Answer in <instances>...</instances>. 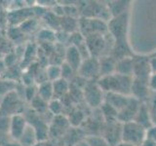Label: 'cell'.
I'll return each mask as SVG.
<instances>
[{
    "label": "cell",
    "instance_id": "cell-1",
    "mask_svg": "<svg viewBox=\"0 0 156 146\" xmlns=\"http://www.w3.org/2000/svg\"><path fill=\"white\" fill-rule=\"evenodd\" d=\"M97 83L105 94H118L123 96H131V88L133 77L123 76L117 73L100 77Z\"/></svg>",
    "mask_w": 156,
    "mask_h": 146
},
{
    "label": "cell",
    "instance_id": "cell-2",
    "mask_svg": "<svg viewBox=\"0 0 156 146\" xmlns=\"http://www.w3.org/2000/svg\"><path fill=\"white\" fill-rule=\"evenodd\" d=\"M146 130L135 121L127 122L122 124L121 141L140 146L145 139Z\"/></svg>",
    "mask_w": 156,
    "mask_h": 146
},
{
    "label": "cell",
    "instance_id": "cell-3",
    "mask_svg": "<svg viewBox=\"0 0 156 146\" xmlns=\"http://www.w3.org/2000/svg\"><path fill=\"white\" fill-rule=\"evenodd\" d=\"M108 34L115 42L127 41V30H128V14L125 13L120 16L111 18L107 22Z\"/></svg>",
    "mask_w": 156,
    "mask_h": 146
},
{
    "label": "cell",
    "instance_id": "cell-4",
    "mask_svg": "<svg viewBox=\"0 0 156 146\" xmlns=\"http://www.w3.org/2000/svg\"><path fill=\"white\" fill-rule=\"evenodd\" d=\"M83 99L85 100L87 105L92 108L101 107L105 102V94L94 81H87L83 88Z\"/></svg>",
    "mask_w": 156,
    "mask_h": 146
},
{
    "label": "cell",
    "instance_id": "cell-5",
    "mask_svg": "<svg viewBox=\"0 0 156 146\" xmlns=\"http://www.w3.org/2000/svg\"><path fill=\"white\" fill-rule=\"evenodd\" d=\"M23 99L18 94L17 91L10 92L0 102V116L12 117L16 114H22L23 110Z\"/></svg>",
    "mask_w": 156,
    "mask_h": 146
},
{
    "label": "cell",
    "instance_id": "cell-6",
    "mask_svg": "<svg viewBox=\"0 0 156 146\" xmlns=\"http://www.w3.org/2000/svg\"><path fill=\"white\" fill-rule=\"evenodd\" d=\"M107 34H105V35L104 34H91L85 37L88 50L92 57L100 58L105 56V52L106 48H108L107 47V43H108V40H107L108 36H106Z\"/></svg>",
    "mask_w": 156,
    "mask_h": 146
},
{
    "label": "cell",
    "instance_id": "cell-7",
    "mask_svg": "<svg viewBox=\"0 0 156 146\" xmlns=\"http://www.w3.org/2000/svg\"><path fill=\"white\" fill-rule=\"evenodd\" d=\"M77 74L86 81H93L96 78H100V62L99 58L88 57L83 60Z\"/></svg>",
    "mask_w": 156,
    "mask_h": 146
},
{
    "label": "cell",
    "instance_id": "cell-8",
    "mask_svg": "<svg viewBox=\"0 0 156 146\" xmlns=\"http://www.w3.org/2000/svg\"><path fill=\"white\" fill-rule=\"evenodd\" d=\"M33 17H35V14H34L32 7L7 11V21L9 26H20L27 19Z\"/></svg>",
    "mask_w": 156,
    "mask_h": 146
},
{
    "label": "cell",
    "instance_id": "cell-9",
    "mask_svg": "<svg viewBox=\"0 0 156 146\" xmlns=\"http://www.w3.org/2000/svg\"><path fill=\"white\" fill-rule=\"evenodd\" d=\"M28 123L26 116L23 114H16L10 119L9 135L12 140L18 141L23 135L24 130L27 129Z\"/></svg>",
    "mask_w": 156,
    "mask_h": 146
},
{
    "label": "cell",
    "instance_id": "cell-10",
    "mask_svg": "<svg viewBox=\"0 0 156 146\" xmlns=\"http://www.w3.org/2000/svg\"><path fill=\"white\" fill-rule=\"evenodd\" d=\"M133 61H134L133 78L148 81L151 75L149 69V57H143V56L133 57Z\"/></svg>",
    "mask_w": 156,
    "mask_h": 146
},
{
    "label": "cell",
    "instance_id": "cell-11",
    "mask_svg": "<svg viewBox=\"0 0 156 146\" xmlns=\"http://www.w3.org/2000/svg\"><path fill=\"white\" fill-rule=\"evenodd\" d=\"M149 87H148V81L146 80H140L133 78V83H132L131 88V96L134 99H138L140 102H144L149 96Z\"/></svg>",
    "mask_w": 156,
    "mask_h": 146
},
{
    "label": "cell",
    "instance_id": "cell-12",
    "mask_svg": "<svg viewBox=\"0 0 156 146\" xmlns=\"http://www.w3.org/2000/svg\"><path fill=\"white\" fill-rule=\"evenodd\" d=\"M120 122H115L112 124H107V127L104 131V139L109 146H116L121 141V133H122V124Z\"/></svg>",
    "mask_w": 156,
    "mask_h": 146
},
{
    "label": "cell",
    "instance_id": "cell-13",
    "mask_svg": "<svg viewBox=\"0 0 156 146\" xmlns=\"http://www.w3.org/2000/svg\"><path fill=\"white\" fill-rule=\"evenodd\" d=\"M82 61H83V57L79 51H78V49L75 48L74 46H67L66 49L65 62L67 63L75 72H77Z\"/></svg>",
    "mask_w": 156,
    "mask_h": 146
},
{
    "label": "cell",
    "instance_id": "cell-14",
    "mask_svg": "<svg viewBox=\"0 0 156 146\" xmlns=\"http://www.w3.org/2000/svg\"><path fill=\"white\" fill-rule=\"evenodd\" d=\"M135 122H136L140 126H143L145 130H147L149 127L153 125L152 120H151V115H150V110L148 106L146 105L144 102H141L140 106L136 112V115L134 119Z\"/></svg>",
    "mask_w": 156,
    "mask_h": 146
},
{
    "label": "cell",
    "instance_id": "cell-15",
    "mask_svg": "<svg viewBox=\"0 0 156 146\" xmlns=\"http://www.w3.org/2000/svg\"><path fill=\"white\" fill-rule=\"evenodd\" d=\"M133 71H134L133 57H127L116 61L115 73H117V74L133 77Z\"/></svg>",
    "mask_w": 156,
    "mask_h": 146
},
{
    "label": "cell",
    "instance_id": "cell-16",
    "mask_svg": "<svg viewBox=\"0 0 156 146\" xmlns=\"http://www.w3.org/2000/svg\"><path fill=\"white\" fill-rule=\"evenodd\" d=\"M100 77L108 76L115 73L116 61L111 56H105L99 58Z\"/></svg>",
    "mask_w": 156,
    "mask_h": 146
},
{
    "label": "cell",
    "instance_id": "cell-17",
    "mask_svg": "<svg viewBox=\"0 0 156 146\" xmlns=\"http://www.w3.org/2000/svg\"><path fill=\"white\" fill-rule=\"evenodd\" d=\"M53 84V92H54V99H62L66 97L70 89V83L62 79H58L55 82H52Z\"/></svg>",
    "mask_w": 156,
    "mask_h": 146
},
{
    "label": "cell",
    "instance_id": "cell-18",
    "mask_svg": "<svg viewBox=\"0 0 156 146\" xmlns=\"http://www.w3.org/2000/svg\"><path fill=\"white\" fill-rule=\"evenodd\" d=\"M38 45L43 44H56V31L48 27H41L35 34Z\"/></svg>",
    "mask_w": 156,
    "mask_h": 146
},
{
    "label": "cell",
    "instance_id": "cell-19",
    "mask_svg": "<svg viewBox=\"0 0 156 146\" xmlns=\"http://www.w3.org/2000/svg\"><path fill=\"white\" fill-rule=\"evenodd\" d=\"M18 142L21 144V146H35L38 142L36 131L33 129V127L30 125H27V129L24 130L21 138L18 140Z\"/></svg>",
    "mask_w": 156,
    "mask_h": 146
},
{
    "label": "cell",
    "instance_id": "cell-20",
    "mask_svg": "<svg viewBox=\"0 0 156 146\" xmlns=\"http://www.w3.org/2000/svg\"><path fill=\"white\" fill-rule=\"evenodd\" d=\"M6 37L15 47L23 45L24 43V39L27 37V35L20 29L19 26H9L6 30Z\"/></svg>",
    "mask_w": 156,
    "mask_h": 146
},
{
    "label": "cell",
    "instance_id": "cell-21",
    "mask_svg": "<svg viewBox=\"0 0 156 146\" xmlns=\"http://www.w3.org/2000/svg\"><path fill=\"white\" fill-rule=\"evenodd\" d=\"M100 108L101 111V116L104 117V120L106 122V124H112L115 123V122H118V111L109 103L105 101Z\"/></svg>",
    "mask_w": 156,
    "mask_h": 146
},
{
    "label": "cell",
    "instance_id": "cell-22",
    "mask_svg": "<svg viewBox=\"0 0 156 146\" xmlns=\"http://www.w3.org/2000/svg\"><path fill=\"white\" fill-rule=\"evenodd\" d=\"M79 28V19H76L72 17H62L61 18V24L60 29L68 34H72L78 31Z\"/></svg>",
    "mask_w": 156,
    "mask_h": 146
},
{
    "label": "cell",
    "instance_id": "cell-23",
    "mask_svg": "<svg viewBox=\"0 0 156 146\" xmlns=\"http://www.w3.org/2000/svg\"><path fill=\"white\" fill-rule=\"evenodd\" d=\"M40 19L38 18H30L27 19L26 22L23 23L21 26H20V29L26 34L27 36L30 35V34H33V33H37L39 30H40V21H39Z\"/></svg>",
    "mask_w": 156,
    "mask_h": 146
},
{
    "label": "cell",
    "instance_id": "cell-24",
    "mask_svg": "<svg viewBox=\"0 0 156 146\" xmlns=\"http://www.w3.org/2000/svg\"><path fill=\"white\" fill-rule=\"evenodd\" d=\"M37 96L44 101L49 102L54 99V92L52 82H44L37 85Z\"/></svg>",
    "mask_w": 156,
    "mask_h": 146
},
{
    "label": "cell",
    "instance_id": "cell-25",
    "mask_svg": "<svg viewBox=\"0 0 156 146\" xmlns=\"http://www.w3.org/2000/svg\"><path fill=\"white\" fill-rule=\"evenodd\" d=\"M18 85H19L18 82L1 78V79H0V102H1L10 92L16 91Z\"/></svg>",
    "mask_w": 156,
    "mask_h": 146
},
{
    "label": "cell",
    "instance_id": "cell-26",
    "mask_svg": "<svg viewBox=\"0 0 156 146\" xmlns=\"http://www.w3.org/2000/svg\"><path fill=\"white\" fill-rule=\"evenodd\" d=\"M67 120L70 126L78 127L84 122L85 114H84V112L79 108H73L70 110L69 115L67 117Z\"/></svg>",
    "mask_w": 156,
    "mask_h": 146
},
{
    "label": "cell",
    "instance_id": "cell-27",
    "mask_svg": "<svg viewBox=\"0 0 156 146\" xmlns=\"http://www.w3.org/2000/svg\"><path fill=\"white\" fill-rule=\"evenodd\" d=\"M127 6H128V4H127V2H125V1H115L110 4L109 3L107 4L109 13L111 15V18H114V17L125 14Z\"/></svg>",
    "mask_w": 156,
    "mask_h": 146
},
{
    "label": "cell",
    "instance_id": "cell-28",
    "mask_svg": "<svg viewBox=\"0 0 156 146\" xmlns=\"http://www.w3.org/2000/svg\"><path fill=\"white\" fill-rule=\"evenodd\" d=\"M47 79L50 82H55L62 78V68L61 65L49 64L46 66Z\"/></svg>",
    "mask_w": 156,
    "mask_h": 146
},
{
    "label": "cell",
    "instance_id": "cell-29",
    "mask_svg": "<svg viewBox=\"0 0 156 146\" xmlns=\"http://www.w3.org/2000/svg\"><path fill=\"white\" fill-rule=\"evenodd\" d=\"M65 108L62 101L61 99H52L48 102V110L50 113H52L54 116L62 115V111Z\"/></svg>",
    "mask_w": 156,
    "mask_h": 146
},
{
    "label": "cell",
    "instance_id": "cell-30",
    "mask_svg": "<svg viewBox=\"0 0 156 146\" xmlns=\"http://www.w3.org/2000/svg\"><path fill=\"white\" fill-rule=\"evenodd\" d=\"M37 96V86L31 85V86H24L23 91V99L28 102H31L34 97Z\"/></svg>",
    "mask_w": 156,
    "mask_h": 146
},
{
    "label": "cell",
    "instance_id": "cell-31",
    "mask_svg": "<svg viewBox=\"0 0 156 146\" xmlns=\"http://www.w3.org/2000/svg\"><path fill=\"white\" fill-rule=\"evenodd\" d=\"M61 68H62V78L68 82H70V80L73 78V75H74L75 71L66 62H62V64L61 65Z\"/></svg>",
    "mask_w": 156,
    "mask_h": 146
},
{
    "label": "cell",
    "instance_id": "cell-32",
    "mask_svg": "<svg viewBox=\"0 0 156 146\" xmlns=\"http://www.w3.org/2000/svg\"><path fill=\"white\" fill-rule=\"evenodd\" d=\"M87 142L90 144V146H109L106 143V141L104 139V137H100V136H94L86 139Z\"/></svg>",
    "mask_w": 156,
    "mask_h": 146
},
{
    "label": "cell",
    "instance_id": "cell-33",
    "mask_svg": "<svg viewBox=\"0 0 156 146\" xmlns=\"http://www.w3.org/2000/svg\"><path fill=\"white\" fill-rule=\"evenodd\" d=\"M10 119H11V117L0 116V131L1 133H7L9 134Z\"/></svg>",
    "mask_w": 156,
    "mask_h": 146
},
{
    "label": "cell",
    "instance_id": "cell-34",
    "mask_svg": "<svg viewBox=\"0 0 156 146\" xmlns=\"http://www.w3.org/2000/svg\"><path fill=\"white\" fill-rule=\"evenodd\" d=\"M145 138L156 142V125H152L151 127H149L147 130H146Z\"/></svg>",
    "mask_w": 156,
    "mask_h": 146
},
{
    "label": "cell",
    "instance_id": "cell-35",
    "mask_svg": "<svg viewBox=\"0 0 156 146\" xmlns=\"http://www.w3.org/2000/svg\"><path fill=\"white\" fill-rule=\"evenodd\" d=\"M149 90L156 92V74H151L148 79Z\"/></svg>",
    "mask_w": 156,
    "mask_h": 146
},
{
    "label": "cell",
    "instance_id": "cell-36",
    "mask_svg": "<svg viewBox=\"0 0 156 146\" xmlns=\"http://www.w3.org/2000/svg\"><path fill=\"white\" fill-rule=\"evenodd\" d=\"M149 69L151 74H156V57H149Z\"/></svg>",
    "mask_w": 156,
    "mask_h": 146
},
{
    "label": "cell",
    "instance_id": "cell-37",
    "mask_svg": "<svg viewBox=\"0 0 156 146\" xmlns=\"http://www.w3.org/2000/svg\"><path fill=\"white\" fill-rule=\"evenodd\" d=\"M6 70H7V66L5 64L3 57H0V76L2 77L4 73L6 72Z\"/></svg>",
    "mask_w": 156,
    "mask_h": 146
},
{
    "label": "cell",
    "instance_id": "cell-38",
    "mask_svg": "<svg viewBox=\"0 0 156 146\" xmlns=\"http://www.w3.org/2000/svg\"><path fill=\"white\" fill-rule=\"evenodd\" d=\"M140 146H156V142H154V141H151L149 139H144V141L143 142V144H141Z\"/></svg>",
    "mask_w": 156,
    "mask_h": 146
},
{
    "label": "cell",
    "instance_id": "cell-39",
    "mask_svg": "<svg viewBox=\"0 0 156 146\" xmlns=\"http://www.w3.org/2000/svg\"><path fill=\"white\" fill-rule=\"evenodd\" d=\"M3 146H21V144H20V143L18 142V141L12 140V141H10V142L5 143Z\"/></svg>",
    "mask_w": 156,
    "mask_h": 146
},
{
    "label": "cell",
    "instance_id": "cell-40",
    "mask_svg": "<svg viewBox=\"0 0 156 146\" xmlns=\"http://www.w3.org/2000/svg\"><path fill=\"white\" fill-rule=\"evenodd\" d=\"M74 146H90V144L87 142V140H81L78 141Z\"/></svg>",
    "mask_w": 156,
    "mask_h": 146
},
{
    "label": "cell",
    "instance_id": "cell-41",
    "mask_svg": "<svg viewBox=\"0 0 156 146\" xmlns=\"http://www.w3.org/2000/svg\"><path fill=\"white\" fill-rule=\"evenodd\" d=\"M116 146H136V145H133V144H130V143H127V142H124V141H120V142L117 144Z\"/></svg>",
    "mask_w": 156,
    "mask_h": 146
},
{
    "label": "cell",
    "instance_id": "cell-42",
    "mask_svg": "<svg viewBox=\"0 0 156 146\" xmlns=\"http://www.w3.org/2000/svg\"><path fill=\"white\" fill-rule=\"evenodd\" d=\"M3 35H2V29L1 28H0V38H1Z\"/></svg>",
    "mask_w": 156,
    "mask_h": 146
},
{
    "label": "cell",
    "instance_id": "cell-43",
    "mask_svg": "<svg viewBox=\"0 0 156 146\" xmlns=\"http://www.w3.org/2000/svg\"><path fill=\"white\" fill-rule=\"evenodd\" d=\"M151 56H152V57H156V52H154L153 54H152V55H151Z\"/></svg>",
    "mask_w": 156,
    "mask_h": 146
},
{
    "label": "cell",
    "instance_id": "cell-44",
    "mask_svg": "<svg viewBox=\"0 0 156 146\" xmlns=\"http://www.w3.org/2000/svg\"><path fill=\"white\" fill-rule=\"evenodd\" d=\"M0 79H1V76H0Z\"/></svg>",
    "mask_w": 156,
    "mask_h": 146
}]
</instances>
